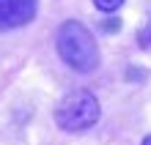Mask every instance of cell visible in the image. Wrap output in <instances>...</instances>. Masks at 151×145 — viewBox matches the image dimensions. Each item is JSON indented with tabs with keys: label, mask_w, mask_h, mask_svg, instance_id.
Instances as JSON below:
<instances>
[{
	"label": "cell",
	"mask_w": 151,
	"mask_h": 145,
	"mask_svg": "<svg viewBox=\"0 0 151 145\" xmlns=\"http://www.w3.org/2000/svg\"><path fill=\"white\" fill-rule=\"evenodd\" d=\"M39 0H0V33L25 28L36 19Z\"/></svg>",
	"instance_id": "3957f363"
},
{
	"label": "cell",
	"mask_w": 151,
	"mask_h": 145,
	"mask_svg": "<svg viewBox=\"0 0 151 145\" xmlns=\"http://www.w3.org/2000/svg\"><path fill=\"white\" fill-rule=\"evenodd\" d=\"M93 6L99 8V11L110 14V11H115V8H121V6H124V0H93Z\"/></svg>",
	"instance_id": "277c9868"
},
{
	"label": "cell",
	"mask_w": 151,
	"mask_h": 145,
	"mask_svg": "<svg viewBox=\"0 0 151 145\" xmlns=\"http://www.w3.org/2000/svg\"><path fill=\"white\" fill-rule=\"evenodd\" d=\"M55 49L60 60L66 63L72 71H80V74H88L99 66V47H96L93 33L85 28L83 22L69 19L58 28L55 33Z\"/></svg>",
	"instance_id": "6da1fadb"
},
{
	"label": "cell",
	"mask_w": 151,
	"mask_h": 145,
	"mask_svg": "<svg viewBox=\"0 0 151 145\" xmlns=\"http://www.w3.org/2000/svg\"><path fill=\"white\" fill-rule=\"evenodd\" d=\"M143 145H151V137H146V140H143Z\"/></svg>",
	"instance_id": "52a82bcc"
},
{
	"label": "cell",
	"mask_w": 151,
	"mask_h": 145,
	"mask_svg": "<svg viewBox=\"0 0 151 145\" xmlns=\"http://www.w3.org/2000/svg\"><path fill=\"white\" fill-rule=\"evenodd\" d=\"M143 41H151V22H148V28H146V33H143Z\"/></svg>",
	"instance_id": "8992f818"
},
{
	"label": "cell",
	"mask_w": 151,
	"mask_h": 145,
	"mask_svg": "<svg viewBox=\"0 0 151 145\" xmlns=\"http://www.w3.org/2000/svg\"><path fill=\"white\" fill-rule=\"evenodd\" d=\"M99 118H102V104L91 90H72L55 107V123L69 134L93 129Z\"/></svg>",
	"instance_id": "7a4b0ae2"
},
{
	"label": "cell",
	"mask_w": 151,
	"mask_h": 145,
	"mask_svg": "<svg viewBox=\"0 0 151 145\" xmlns=\"http://www.w3.org/2000/svg\"><path fill=\"white\" fill-rule=\"evenodd\" d=\"M104 30H121V19H118V16H115V19H104Z\"/></svg>",
	"instance_id": "5b68a950"
}]
</instances>
